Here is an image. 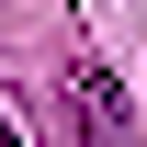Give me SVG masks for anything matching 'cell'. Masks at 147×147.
Segmentation results:
<instances>
[{
    "label": "cell",
    "mask_w": 147,
    "mask_h": 147,
    "mask_svg": "<svg viewBox=\"0 0 147 147\" xmlns=\"http://www.w3.org/2000/svg\"><path fill=\"white\" fill-rule=\"evenodd\" d=\"M0 147H23V136H11V113H0Z\"/></svg>",
    "instance_id": "obj_2"
},
{
    "label": "cell",
    "mask_w": 147,
    "mask_h": 147,
    "mask_svg": "<svg viewBox=\"0 0 147 147\" xmlns=\"http://www.w3.org/2000/svg\"><path fill=\"white\" fill-rule=\"evenodd\" d=\"M68 113H79V147H136L125 91H113V68H91V57H68Z\"/></svg>",
    "instance_id": "obj_1"
}]
</instances>
